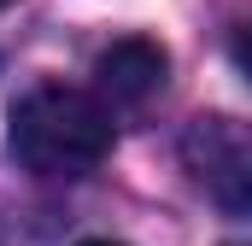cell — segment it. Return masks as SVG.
<instances>
[{
    "label": "cell",
    "instance_id": "7a4b0ae2",
    "mask_svg": "<svg viewBox=\"0 0 252 246\" xmlns=\"http://www.w3.org/2000/svg\"><path fill=\"white\" fill-rule=\"evenodd\" d=\"M182 170L217 211L252 217V123L229 112H199L182 129Z\"/></svg>",
    "mask_w": 252,
    "mask_h": 246
},
{
    "label": "cell",
    "instance_id": "5b68a950",
    "mask_svg": "<svg viewBox=\"0 0 252 246\" xmlns=\"http://www.w3.org/2000/svg\"><path fill=\"white\" fill-rule=\"evenodd\" d=\"M76 246H124V241H76Z\"/></svg>",
    "mask_w": 252,
    "mask_h": 246
},
{
    "label": "cell",
    "instance_id": "8992f818",
    "mask_svg": "<svg viewBox=\"0 0 252 246\" xmlns=\"http://www.w3.org/2000/svg\"><path fill=\"white\" fill-rule=\"evenodd\" d=\"M0 6H12V0H0Z\"/></svg>",
    "mask_w": 252,
    "mask_h": 246
},
{
    "label": "cell",
    "instance_id": "3957f363",
    "mask_svg": "<svg viewBox=\"0 0 252 246\" xmlns=\"http://www.w3.org/2000/svg\"><path fill=\"white\" fill-rule=\"evenodd\" d=\"M170 76V59L158 41L147 35H129V41H112L100 59H94V88L106 106H147Z\"/></svg>",
    "mask_w": 252,
    "mask_h": 246
},
{
    "label": "cell",
    "instance_id": "6da1fadb",
    "mask_svg": "<svg viewBox=\"0 0 252 246\" xmlns=\"http://www.w3.org/2000/svg\"><path fill=\"white\" fill-rule=\"evenodd\" d=\"M6 147L30 176H88L106 153H112V106L100 94L41 82L30 88L12 118H6Z\"/></svg>",
    "mask_w": 252,
    "mask_h": 246
},
{
    "label": "cell",
    "instance_id": "277c9868",
    "mask_svg": "<svg viewBox=\"0 0 252 246\" xmlns=\"http://www.w3.org/2000/svg\"><path fill=\"white\" fill-rule=\"evenodd\" d=\"M229 59L241 64V76L252 82V18L241 24V30H235V35H229Z\"/></svg>",
    "mask_w": 252,
    "mask_h": 246
}]
</instances>
